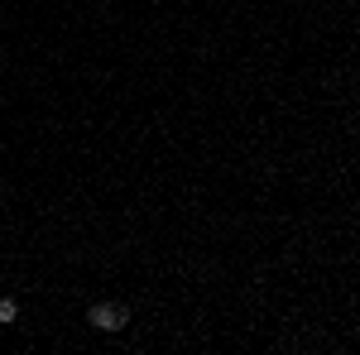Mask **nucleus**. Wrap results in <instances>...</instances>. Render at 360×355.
Returning a JSON list of instances; mask_svg holds the SVG:
<instances>
[{"label":"nucleus","mask_w":360,"mask_h":355,"mask_svg":"<svg viewBox=\"0 0 360 355\" xmlns=\"http://www.w3.org/2000/svg\"><path fill=\"white\" fill-rule=\"evenodd\" d=\"M86 327L101 331V336H115V331L130 327V307L125 302H91L86 307Z\"/></svg>","instance_id":"obj_1"},{"label":"nucleus","mask_w":360,"mask_h":355,"mask_svg":"<svg viewBox=\"0 0 360 355\" xmlns=\"http://www.w3.org/2000/svg\"><path fill=\"white\" fill-rule=\"evenodd\" d=\"M15 322H20V302L0 298V327H15Z\"/></svg>","instance_id":"obj_2"}]
</instances>
